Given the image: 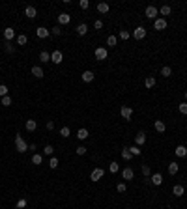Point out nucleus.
<instances>
[{"label":"nucleus","instance_id":"nucleus-47","mask_svg":"<svg viewBox=\"0 0 187 209\" xmlns=\"http://www.w3.org/2000/svg\"><path fill=\"white\" fill-rule=\"evenodd\" d=\"M75 153H77V155H84V153H86V148H84V146H79V148L75 149Z\"/></svg>","mask_w":187,"mask_h":209},{"label":"nucleus","instance_id":"nucleus-31","mask_svg":"<svg viewBox=\"0 0 187 209\" xmlns=\"http://www.w3.org/2000/svg\"><path fill=\"white\" fill-rule=\"evenodd\" d=\"M118 170H120V164H118V162H110V164H109V172H110V174H116Z\"/></svg>","mask_w":187,"mask_h":209},{"label":"nucleus","instance_id":"nucleus-12","mask_svg":"<svg viewBox=\"0 0 187 209\" xmlns=\"http://www.w3.org/2000/svg\"><path fill=\"white\" fill-rule=\"evenodd\" d=\"M49 28H45V26H39L38 30H36V36L39 37V39H45V37H49Z\"/></svg>","mask_w":187,"mask_h":209},{"label":"nucleus","instance_id":"nucleus-11","mask_svg":"<svg viewBox=\"0 0 187 209\" xmlns=\"http://www.w3.org/2000/svg\"><path fill=\"white\" fill-rule=\"evenodd\" d=\"M25 15H26L28 19H36V17H38V10H36L34 6H26V8H25Z\"/></svg>","mask_w":187,"mask_h":209},{"label":"nucleus","instance_id":"nucleus-21","mask_svg":"<svg viewBox=\"0 0 187 209\" xmlns=\"http://www.w3.org/2000/svg\"><path fill=\"white\" fill-rule=\"evenodd\" d=\"M170 11H172V10H170V6H167V4L159 8V15H163V19H165L167 15H170Z\"/></svg>","mask_w":187,"mask_h":209},{"label":"nucleus","instance_id":"nucleus-25","mask_svg":"<svg viewBox=\"0 0 187 209\" xmlns=\"http://www.w3.org/2000/svg\"><path fill=\"white\" fill-rule=\"evenodd\" d=\"M77 138L79 140H86L88 138V129H79L77 131Z\"/></svg>","mask_w":187,"mask_h":209},{"label":"nucleus","instance_id":"nucleus-43","mask_svg":"<svg viewBox=\"0 0 187 209\" xmlns=\"http://www.w3.org/2000/svg\"><path fill=\"white\" fill-rule=\"evenodd\" d=\"M79 6H81V10H88L90 8V2H88V0H81Z\"/></svg>","mask_w":187,"mask_h":209},{"label":"nucleus","instance_id":"nucleus-1","mask_svg":"<svg viewBox=\"0 0 187 209\" xmlns=\"http://www.w3.org/2000/svg\"><path fill=\"white\" fill-rule=\"evenodd\" d=\"M15 146H17V151H19V153H25V151L28 149V144L25 142V138H22L21 134L15 136Z\"/></svg>","mask_w":187,"mask_h":209},{"label":"nucleus","instance_id":"nucleus-2","mask_svg":"<svg viewBox=\"0 0 187 209\" xmlns=\"http://www.w3.org/2000/svg\"><path fill=\"white\" fill-rule=\"evenodd\" d=\"M94 56H96V60H107L109 51H107L105 47H97L96 51H94Z\"/></svg>","mask_w":187,"mask_h":209},{"label":"nucleus","instance_id":"nucleus-19","mask_svg":"<svg viewBox=\"0 0 187 209\" xmlns=\"http://www.w3.org/2000/svg\"><path fill=\"white\" fill-rule=\"evenodd\" d=\"M178 170H180L178 162H169V174H170V176H176V174H178Z\"/></svg>","mask_w":187,"mask_h":209},{"label":"nucleus","instance_id":"nucleus-14","mask_svg":"<svg viewBox=\"0 0 187 209\" xmlns=\"http://www.w3.org/2000/svg\"><path fill=\"white\" fill-rule=\"evenodd\" d=\"M32 75H34L36 79H43L45 73H43V69H41L39 65H34V67H32Z\"/></svg>","mask_w":187,"mask_h":209},{"label":"nucleus","instance_id":"nucleus-30","mask_svg":"<svg viewBox=\"0 0 187 209\" xmlns=\"http://www.w3.org/2000/svg\"><path fill=\"white\" fill-rule=\"evenodd\" d=\"M144 86H146L148 90H150V88H153V86H155V79H153V77H146V80H144Z\"/></svg>","mask_w":187,"mask_h":209},{"label":"nucleus","instance_id":"nucleus-7","mask_svg":"<svg viewBox=\"0 0 187 209\" xmlns=\"http://www.w3.org/2000/svg\"><path fill=\"white\" fill-rule=\"evenodd\" d=\"M120 114H122L124 120H131V118H133V108H131V106H122V108H120Z\"/></svg>","mask_w":187,"mask_h":209},{"label":"nucleus","instance_id":"nucleus-50","mask_svg":"<svg viewBox=\"0 0 187 209\" xmlns=\"http://www.w3.org/2000/svg\"><path fill=\"white\" fill-rule=\"evenodd\" d=\"M47 129L53 131V129H54V123H53V122H47Z\"/></svg>","mask_w":187,"mask_h":209},{"label":"nucleus","instance_id":"nucleus-13","mask_svg":"<svg viewBox=\"0 0 187 209\" xmlns=\"http://www.w3.org/2000/svg\"><path fill=\"white\" fill-rule=\"evenodd\" d=\"M25 127H26V131H30V133H34V131L38 129V122H36V120H26V123H25Z\"/></svg>","mask_w":187,"mask_h":209},{"label":"nucleus","instance_id":"nucleus-15","mask_svg":"<svg viewBox=\"0 0 187 209\" xmlns=\"http://www.w3.org/2000/svg\"><path fill=\"white\" fill-rule=\"evenodd\" d=\"M153 127H155V131H157V133H165V129H167V125H165V122H161V120H155V123H153Z\"/></svg>","mask_w":187,"mask_h":209},{"label":"nucleus","instance_id":"nucleus-33","mask_svg":"<svg viewBox=\"0 0 187 209\" xmlns=\"http://www.w3.org/2000/svg\"><path fill=\"white\" fill-rule=\"evenodd\" d=\"M116 43H118L116 36H109V37H107V45H109V47H116Z\"/></svg>","mask_w":187,"mask_h":209},{"label":"nucleus","instance_id":"nucleus-51","mask_svg":"<svg viewBox=\"0 0 187 209\" xmlns=\"http://www.w3.org/2000/svg\"><path fill=\"white\" fill-rule=\"evenodd\" d=\"M185 99H187V91H185Z\"/></svg>","mask_w":187,"mask_h":209},{"label":"nucleus","instance_id":"nucleus-44","mask_svg":"<svg viewBox=\"0 0 187 209\" xmlns=\"http://www.w3.org/2000/svg\"><path fill=\"white\" fill-rule=\"evenodd\" d=\"M94 28H96V30H101V28H103V21H99V19L94 21Z\"/></svg>","mask_w":187,"mask_h":209},{"label":"nucleus","instance_id":"nucleus-9","mask_svg":"<svg viewBox=\"0 0 187 209\" xmlns=\"http://www.w3.org/2000/svg\"><path fill=\"white\" fill-rule=\"evenodd\" d=\"M51 62H53V64H62V62H64V54H62V51H54V52L51 54Z\"/></svg>","mask_w":187,"mask_h":209},{"label":"nucleus","instance_id":"nucleus-5","mask_svg":"<svg viewBox=\"0 0 187 209\" xmlns=\"http://www.w3.org/2000/svg\"><path fill=\"white\" fill-rule=\"evenodd\" d=\"M103 176H105V170H103V168H94L92 174H90V179H92V181H99Z\"/></svg>","mask_w":187,"mask_h":209},{"label":"nucleus","instance_id":"nucleus-49","mask_svg":"<svg viewBox=\"0 0 187 209\" xmlns=\"http://www.w3.org/2000/svg\"><path fill=\"white\" fill-rule=\"evenodd\" d=\"M19 207H26V200H19V202H17V209H19Z\"/></svg>","mask_w":187,"mask_h":209},{"label":"nucleus","instance_id":"nucleus-39","mask_svg":"<svg viewBox=\"0 0 187 209\" xmlns=\"http://www.w3.org/2000/svg\"><path fill=\"white\" fill-rule=\"evenodd\" d=\"M49 166L54 170V168H58V159L56 157H51V161H49Z\"/></svg>","mask_w":187,"mask_h":209},{"label":"nucleus","instance_id":"nucleus-42","mask_svg":"<svg viewBox=\"0 0 187 209\" xmlns=\"http://www.w3.org/2000/svg\"><path fill=\"white\" fill-rule=\"evenodd\" d=\"M69 133H71V131H69V127H62V129H60V134H62L64 138H67V136H69Z\"/></svg>","mask_w":187,"mask_h":209},{"label":"nucleus","instance_id":"nucleus-4","mask_svg":"<svg viewBox=\"0 0 187 209\" xmlns=\"http://www.w3.org/2000/svg\"><path fill=\"white\" fill-rule=\"evenodd\" d=\"M131 36H133L135 39H144V37H146V28H144V26H137Z\"/></svg>","mask_w":187,"mask_h":209},{"label":"nucleus","instance_id":"nucleus-38","mask_svg":"<svg viewBox=\"0 0 187 209\" xmlns=\"http://www.w3.org/2000/svg\"><path fill=\"white\" fill-rule=\"evenodd\" d=\"M8 91H10V90H8V86H6V84H0V97L8 95Z\"/></svg>","mask_w":187,"mask_h":209},{"label":"nucleus","instance_id":"nucleus-41","mask_svg":"<svg viewBox=\"0 0 187 209\" xmlns=\"http://www.w3.org/2000/svg\"><path fill=\"white\" fill-rule=\"evenodd\" d=\"M178 110H180V114H187V103H180Z\"/></svg>","mask_w":187,"mask_h":209},{"label":"nucleus","instance_id":"nucleus-16","mask_svg":"<svg viewBox=\"0 0 187 209\" xmlns=\"http://www.w3.org/2000/svg\"><path fill=\"white\" fill-rule=\"evenodd\" d=\"M133 176H135V174H133V170H131V168H124V170H122V177H124L125 181H131V179H133Z\"/></svg>","mask_w":187,"mask_h":209},{"label":"nucleus","instance_id":"nucleus-36","mask_svg":"<svg viewBox=\"0 0 187 209\" xmlns=\"http://www.w3.org/2000/svg\"><path fill=\"white\" fill-rule=\"evenodd\" d=\"M0 105H4V106H10V105H11V97H10V95H4V97H0Z\"/></svg>","mask_w":187,"mask_h":209},{"label":"nucleus","instance_id":"nucleus-20","mask_svg":"<svg viewBox=\"0 0 187 209\" xmlns=\"http://www.w3.org/2000/svg\"><path fill=\"white\" fill-rule=\"evenodd\" d=\"M185 189H183V185H174V189H172V194L174 196H183Z\"/></svg>","mask_w":187,"mask_h":209},{"label":"nucleus","instance_id":"nucleus-18","mask_svg":"<svg viewBox=\"0 0 187 209\" xmlns=\"http://www.w3.org/2000/svg\"><path fill=\"white\" fill-rule=\"evenodd\" d=\"M174 153H176V157H180V159H181V157H185V155H187V148H185V146H178V148L174 149Z\"/></svg>","mask_w":187,"mask_h":209},{"label":"nucleus","instance_id":"nucleus-28","mask_svg":"<svg viewBox=\"0 0 187 209\" xmlns=\"http://www.w3.org/2000/svg\"><path fill=\"white\" fill-rule=\"evenodd\" d=\"M127 149L131 151V155H133V157H138L140 153H142V149H140L138 146H131V148H127Z\"/></svg>","mask_w":187,"mask_h":209},{"label":"nucleus","instance_id":"nucleus-24","mask_svg":"<svg viewBox=\"0 0 187 209\" xmlns=\"http://www.w3.org/2000/svg\"><path fill=\"white\" fill-rule=\"evenodd\" d=\"M49 60H51V54L47 52V51H41V52H39V62L47 64V62H49Z\"/></svg>","mask_w":187,"mask_h":209},{"label":"nucleus","instance_id":"nucleus-34","mask_svg":"<svg viewBox=\"0 0 187 209\" xmlns=\"http://www.w3.org/2000/svg\"><path fill=\"white\" fill-rule=\"evenodd\" d=\"M122 157H124V161H131V159H133V155H131V151H129L127 148L122 149Z\"/></svg>","mask_w":187,"mask_h":209},{"label":"nucleus","instance_id":"nucleus-23","mask_svg":"<svg viewBox=\"0 0 187 209\" xmlns=\"http://www.w3.org/2000/svg\"><path fill=\"white\" fill-rule=\"evenodd\" d=\"M150 179H152L153 185H161L163 183V176L161 174H153V176H150Z\"/></svg>","mask_w":187,"mask_h":209},{"label":"nucleus","instance_id":"nucleus-29","mask_svg":"<svg viewBox=\"0 0 187 209\" xmlns=\"http://www.w3.org/2000/svg\"><path fill=\"white\" fill-rule=\"evenodd\" d=\"M53 153H54V148H53L51 144H47V146L43 148V155H47V157H51Z\"/></svg>","mask_w":187,"mask_h":209},{"label":"nucleus","instance_id":"nucleus-17","mask_svg":"<svg viewBox=\"0 0 187 209\" xmlns=\"http://www.w3.org/2000/svg\"><path fill=\"white\" fill-rule=\"evenodd\" d=\"M4 37H6V41H11L15 37V30L13 28H4Z\"/></svg>","mask_w":187,"mask_h":209},{"label":"nucleus","instance_id":"nucleus-26","mask_svg":"<svg viewBox=\"0 0 187 209\" xmlns=\"http://www.w3.org/2000/svg\"><path fill=\"white\" fill-rule=\"evenodd\" d=\"M97 11L99 13H109V4L107 2H99L97 4Z\"/></svg>","mask_w":187,"mask_h":209},{"label":"nucleus","instance_id":"nucleus-22","mask_svg":"<svg viewBox=\"0 0 187 209\" xmlns=\"http://www.w3.org/2000/svg\"><path fill=\"white\" fill-rule=\"evenodd\" d=\"M82 80L84 82H92L94 80V71H90V69H88V71H84L82 73Z\"/></svg>","mask_w":187,"mask_h":209},{"label":"nucleus","instance_id":"nucleus-40","mask_svg":"<svg viewBox=\"0 0 187 209\" xmlns=\"http://www.w3.org/2000/svg\"><path fill=\"white\" fill-rule=\"evenodd\" d=\"M129 37H131V34H129L127 30H120V39L125 41V39H129Z\"/></svg>","mask_w":187,"mask_h":209},{"label":"nucleus","instance_id":"nucleus-32","mask_svg":"<svg viewBox=\"0 0 187 209\" xmlns=\"http://www.w3.org/2000/svg\"><path fill=\"white\" fill-rule=\"evenodd\" d=\"M86 32H88V26L84 25V22H82V25H79V26H77V34H79V36H84Z\"/></svg>","mask_w":187,"mask_h":209},{"label":"nucleus","instance_id":"nucleus-10","mask_svg":"<svg viewBox=\"0 0 187 209\" xmlns=\"http://www.w3.org/2000/svg\"><path fill=\"white\" fill-rule=\"evenodd\" d=\"M146 144V134L144 133H138V134H135V146H144Z\"/></svg>","mask_w":187,"mask_h":209},{"label":"nucleus","instance_id":"nucleus-46","mask_svg":"<svg viewBox=\"0 0 187 209\" xmlns=\"http://www.w3.org/2000/svg\"><path fill=\"white\" fill-rule=\"evenodd\" d=\"M51 32H53L54 36H60V34H62V26H54V28H51Z\"/></svg>","mask_w":187,"mask_h":209},{"label":"nucleus","instance_id":"nucleus-48","mask_svg":"<svg viewBox=\"0 0 187 209\" xmlns=\"http://www.w3.org/2000/svg\"><path fill=\"white\" fill-rule=\"evenodd\" d=\"M142 174H144L146 177H148V176L152 174V170H150V166H148V164H144V166H142Z\"/></svg>","mask_w":187,"mask_h":209},{"label":"nucleus","instance_id":"nucleus-45","mask_svg":"<svg viewBox=\"0 0 187 209\" xmlns=\"http://www.w3.org/2000/svg\"><path fill=\"white\" fill-rule=\"evenodd\" d=\"M116 189H118V192H125V183H118V185H116Z\"/></svg>","mask_w":187,"mask_h":209},{"label":"nucleus","instance_id":"nucleus-6","mask_svg":"<svg viewBox=\"0 0 187 209\" xmlns=\"http://www.w3.org/2000/svg\"><path fill=\"white\" fill-rule=\"evenodd\" d=\"M153 28H155V30H165V28H167V19L157 17V19L153 21Z\"/></svg>","mask_w":187,"mask_h":209},{"label":"nucleus","instance_id":"nucleus-37","mask_svg":"<svg viewBox=\"0 0 187 209\" xmlns=\"http://www.w3.org/2000/svg\"><path fill=\"white\" fill-rule=\"evenodd\" d=\"M26 41H28V37H26L25 34H21V36H17V45H26Z\"/></svg>","mask_w":187,"mask_h":209},{"label":"nucleus","instance_id":"nucleus-35","mask_svg":"<svg viewBox=\"0 0 187 209\" xmlns=\"http://www.w3.org/2000/svg\"><path fill=\"white\" fill-rule=\"evenodd\" d=\"M161 75H163V77H167V79H169V77H170V75H172V69H170V67H169V65H165V67H163V69H161Z\"/></svg>","mask_w":187,"mask_h":209},{"label":"nucleus","instance_id":"nucleus-8","mask_svg":"<svg viewBox=\"0 0 187 209\" xmlns=\"http://www.w3.org/2000/svg\"><path fill=\"white\" fill-rule=\"evenodd\" d=\"M69 21H71V15H69V13H60V15H58V26L69 25Z\"/></svg>","mask_w":187,"mask_h":209},{"label":"nucleus","instance_id":"nucleus-3","mask_svg":"<svg viewBox=\"0 0 187 209\" xmlns=\"http://www.w3.org/2000/svg\"><path fill=\"white\" fill-rule=\"evenodd\" d=\"M144 15H146L148 19L155 21V19H157V15H159V10H157L155 6H148V8H146V11H144Z\"/></svg>","mask_w":187,"mask_h":209},{"label":"nucleus","instance_id":"nucleus-27","mask_svg":"<svg viewBox=\"0 0 187 209\" xmlns=\"http://www.w3.org/2000/svg\"><path fill=\"white\" fill-rule=\"evenodd\" d=\"M41 162H43V155L34 153V155H32V164H41Z\"/></svg>","mask_w":187,"mask_h":209}]
</instances>
